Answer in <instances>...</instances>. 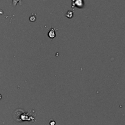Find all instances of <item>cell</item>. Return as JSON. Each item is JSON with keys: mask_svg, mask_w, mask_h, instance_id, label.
I'll use <instances>...</instances> for the list:
<instances>
[{"mask_svg": "<svg viewBox=\"0 0 125 125\" xmlns=\"http://www.w3.org/2000/svg\"><path fill=\"white\" fill-rule=\"evenodd\" d=\"M75 6L79 8V9H82L84 6V0H75V2L72 5V7L74 8Z\"/></svg>", "mask_w": 125, "mask_h": 125, "instance_id": "cell-1", "label": "cell"}, {"mask_svg": "<svg viewBox=\"0 0 125 125\" xmlns=\"http://www.w3.org/2000/svg\"><path fill=\"white\" fill-rule=\"evenodd\" d=\"M48 37L50 38V39L52 40L53 39H54L55 37L56 36V32H55V30L54 28H51V29H50V30L48 32Z\"/></svg>", "mask_w": 125, "mask_h": 125, "instance_id": "cell-2", "label": "cell"}, {"mask_svg": "<svg viewBox=\"0 0 125 125\" xmlns=\"http://www.w3.org/2000/svg\"><path fill=\"white\" fill-rule=\"evenodd\" d=\"M65 17L68 19H71L73 17V12L72 10H68L65 14Z\"/></svg>", "mask_w": 125, "mask_h": 125, "instance_id": "cell-3", "label": "cell"}, {"mask_svg": "<svg viewBox=\"0 0 125 125\" xmlns=\"http://www.w3.org/2000/svg\"><path fill=\"white\" fill-rule=\"evenodd\" d=\"M18 3H19L20 5H22L23 1L22 0H12V5L13 6V7H15Z\"/></svg>", "mask_w": 125, "mask_h": 125, "instance_id": "cell-4", "label": "cell"}, {"mask_svg": "<svg viewBox=\"0 0 125 125\" xmlns=\"http://www.w3.org/2000/svg\"><path fill=\"white\" fill-rule=\"evenodd\" d=\"M29 20L31 21V22H35V21L36 20V17H35V16H34V15H32V16L30 17Z\"/></svg>", "mask_w": 125, "mask_h": 125, "instance_id": "cell-5", "label": "cell"}, {"mask_svg": "<svg viewBox=\"0 0 125 125\" xmlns=\"http://www.w3.org/2000/svg\"><path fill=\"white\" fill-rule=\"evenodd\" d=\"M50 125H55V122L54 121H53V122L50 123Z\"/></svg>", "mask_w": 125, "mask_h": 125, "instance_id": "cell-6", "label": "cell"}, {"mask_svg": "<svg viewBox=\"0 0 125 125\" xmlns=\"http://www.w3.org/2000/svg\"><path fill=\"white\" fill-rule=\"evenodd\" d=\"M1 98H2V96L1 94H0V99H1Z\"/></svg>", "mask_w": 125, "mask_h": 125, "instance_id": "cell-7", "label": "cell"}, {"mask_svg": "<svg viewBox=\"0 0 125 125\" xmlns=\"http://www.w3.org/2000/svg\"><path fill=\"white\" fill-rule=\"evenodd\" d=\"M71 1H72V5L74 3V2H75V0H71Z\"/></svg>", "mask_w": 125, "mask_h": 125, "instance_id": "cell-8", "label": "cell"}]
</instances>
